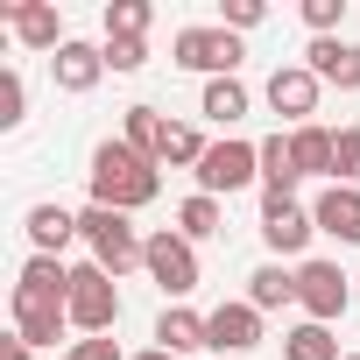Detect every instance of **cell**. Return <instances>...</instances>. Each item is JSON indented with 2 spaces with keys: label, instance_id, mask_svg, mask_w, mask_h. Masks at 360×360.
<instances>
[{
  "label": "cell",
  "instance_id": "1",
  "mask_svg": "<svg viewBox=\"0 0 360 360\" xmlns=\"http://www.w3.org/2000/svg\"><path fill=\"white\" fill-rule=\"evenodd\" d=\"M155 191H162V176H155L148 155H134L127 141H99V148H92V205H106V212H141Z\"/></svg>",
  "mask_w": 360,
  "mask_h": 360
},
{
  "label": "cell",
  "instance_id": "2",
  "mask_svg": "<svg viewBox=\"0 0 360 360\" xmlns=\"http://www.w3.org/2000/svg\"><path fill=\"white\" fill-rule=\"evenodd\" d=\"M78 233L92 240V262H99V269H106L113 283H120L127 269H141V248H148V240H141V233L127 226V212H106V205H85V212H78Z\"/></svg>",
  "mask_w": 360,
  "mask_h": 360
},
{
  "label": "cell",
  "instance_id": "3",
  "mask_svg": "<svg viewBox=\"0 0 360 360\" xmlns=\"http://www.w3.org/2000/svg\"><path fill=\"white\" fill-rule=\"evenodd\" d=\"M71 325H78L85 339H106V332L120 325V290H113V276H106L99 262L71 269Z\"/></svg>",
  "mask_w": 360,
  "mask_h": 360
},
{
  "label": "cell",
  "instance_id": "4",
  "mask_svg": "<svg viewBox=\"0 0 360 360\" xmlns=\"http://www.w3.org/2000/svg\"><path fill=\"white\" fill-rule=\"evenodd\" d=\"M262 176V141H212L205 148V162H198V191L205 198H226V191H248Z\"/></svg>",
  "mask_w": 360,
  "mask_h": 360
},
{
  "label": "cell",
  "instance_id": "5",
  "mask_svg": "<svg viewBox=\"0 0 360 360\" xmlns=\"http://www.w3.org/2000/svg\"><path fill=\"white\" fill-rule=\"evenodd\" d=\"M141 269L162 283V297H191L198 290V248L184 240V233H148V248H141Z\"/></svg>",
  "mask_w": 360,
  "mask_h": 360
},
{
  "label": "cell",
  "instance_id": "6",
  "mask_svg": "<svg viewBox=\"0 0 360 360\" xmlns=\"http://www.w3.org/2000/svg\"><path fill=\"white\" fill-rule=\"evenodd\" d=\"M169 50H176V64H184V71H205V78H233L240 57H248L233 29H184Z\"/></svg>",
  "mask_w": 360,
  "mask_h": 360
},
{
  "label": "cell",
  "instance_id": "7",
  "mask_svg": "<svg viewBox=\"0 0 360 360\" xmlns=\"http://www.w3.org/2000/svg\"><path fill=\"white\" fill-rule=\"evenodd\" d=\"M297 304H304V318L311 325H332V318H346V276L332 269V262H304L297 269Z\"/></svg>",
  "mask_w": 360,
  "mask_h": 360
},
{
  "label": "cell",
  "instance_id": "8",
  "mask_svg": "<svg viewBox=\"0 0 360 360\" xmlns=\"http://www.w3.org/2000/svg\"><path fill=\"white\" fill-rule=\"evenodd\" d=\"M311 233H318V219H311L297 198L262 191V240H269L276 255H304V248H311Z\"/></svg>",
  "mask_w": 360,
  "mask_h": 360
},
{
  "label": "cell",
  "instance_id": "9",
  "mask_svg": "<svg viewBox=\"0 0 360 360\" xmlns=\"http://www.w3.org/2000/svg\"><path fill=\"white\" fill-rule=\"evenodd\" d=\"M318 71L311 64H276V78H269V106L283 113V120H297V127H311V113H318Z\"/></svg>",
  "mask_w": 360,
  "mask_h": 360
},
{
  "label": "cell",
  "instance_id": "10",
  "mask_svg": "<svg viewBox=\"0 0 360 360\" xmlns=\"http://www.w3.org/2000/svg\"><path fill=\"white\" fill-rule=\"evenodd\" d=\"M205 346L212 353H248V346H262V311L240 297V304H219L212 318H205Z\"/></svg>",
  "mask_w": 360,
  "mask_h": 360
},
{
  "label": "cell",
  "instance_id": "11",
  "mask_svg": "<svg viewBox=\"0 0 360 360\" xmlns=\"http://www.w3.org/2000/svg\"><path fill=\"white\" fill-rule=\"evenodd\" d=\"M15 304H64L71 311V269L57 255H29L22 262V283H15Z\"/></svg>",
  "mask_w": 360,
  "mask_h": 360
},
{
  "label": "cell",
  "instance_id": "12",
  "mask_svg": "<svg viewBox=\"0 0 360 360\" xmlns=\"http://www.w3.org/2000/svg\"><path fill=\"white\" fill-rule=\"evenodd\" d=\"M311 71H318V85H339V92H360V43H339V36H318V43H311Z\"/></svg>",
  "mask_w": 360,
  "mask_h": 360
},
{
  "label": "cell",
  "instance_id": "13",
  "mask_svg": "<svg viewBox=\"0 0 360 360\" xmlns=\"http://www.w3.org/2000/svg\"><path fill=\"white\" fill-rule=\"evenodd\" d=\"M311 219H318V233H332V240L360 248V191H353V184H332V191L311 205Z\"/></svg>",
  "mask_w": 360,
  "mask_h": 360
},
{
  "label": "cell",
  "instance_id": "14",
  "mask_svg": "<svg viewBox=\"0 0 360 360\" xmlns=\"http://www.w3.org/2000/svg\"><path fill=\"white\" fill-rule=\"evenodd\" d=\"M0 15L15 22V36H22L29 50H64V43H71V36L57 29V8H43V0H8Z\"/></svg>",
  "mask_w": 360,
  "mask_h": 360
},
{
  "label": "cell",
  "instance_id": "15",
  "mask_svg": "<svg viewBox=\"0 0 360 360\" xmlns=\"http://www.w3.org/2000/svg\"><path fill=\"white\" fill-rule=\"evenodd\" d=\"M50 71H57L64 92H92V85L106 78V50H92V43H64V50L50 57Z\"/></svg>",
  "mask_w": 360,
  "mask_h": 360
},
{
  "label": "cell",
  "instance_id": "16",
  "mask_svg": "<svg viewBox=\"0 0 360 360\" xmlns=\"http://www.w3.org/2000/svg\"><path fill=\"white\" fill-rule=\"evenodd\" d=\"M332 148H339V134L332 127H290V155H297V176H332Z\"/></svg>",
  "mask_w": 360,
  "mask_h": 360
},
{
  "label": "cell",
  "instance_id": "17",
  "mask_svg": "<svg viewBox=\"0 0 360 360\" xmlns=\"http://www.w3.org/2000/svg\"><path fill=\"white\" fill-rule=\"evenodd\" d=\"M29 240H36V255H57V262H64V248L78 240V219H71L64 205H36V212H29Z\"/></svg>",
  "mask_w": 360,
  "mask_h": 360
},
{
  "label": "cell",
  "instance_id": "18",
  "mask_svg": "<svg viewBox=\"0 0 360 360\" xmlns=\"http://www.w3.org/2000/svg\"><path fill=\"white\" fill-rule=\"evenodd\" d=\"M155 339H162V353L184 360V353H198V346H205V318H198V311H184V304H169V311L155 318Z\"/></svg>",
  "mask_w": 360,
  "mask_h": 360
},
{
  "label": "cell",
  "instance_id": "19",
  "mask_svg": "<svg viewBox=\"0 0 360 360\" xmlns=\"http://www.w3.org/2000/svg\"><path fill=\"white\" fill-rule=\"evenodd\" d=\"M64 325H71L64 304H15V339H29V346H57Z\"/></svg>",
  "mask_w": 360,
  "mask_h": 360
},
{
  "label": "cell",
  "instance_id": "20",
  "mask_svg": "<svg viewBox=\"0 0 360 360\" xmlns=\"http://www.w3.org/2000/svg\"><path fill=\"white\" fill-rule=\"evenodd\" d=\"M127 148L148 155V162H162V148H169V120H162L155 106H127Z\"/></svg>",
  "mask_w": 360,
  "mask_h": 360
},
{
  "label": "cell",
  "instance_id": "21",
  "mask_svg": "<svg viewBox=\"0 0 360 360\" xmlns=\"http://www.w3.org/2000/svg\"><path fill=\"white\" fill-rule=\"evenodd\" d=\"M248 304H255V311H283V304H297V276H283V262H262V269L248 276Z\"/></svg>",
  "mask_w": 360,
  "mask_h": 360
},
{
  "label": "cell",
  "instance_id": "22",
  "mask_svg": "<svg viewBox=\"0 0 360 360\" xmlns=\"http://www.w3.org/2000/svg\"><path fill=\"white\" fill-rule=\"evenodd\" d=\"M262 191L290 198L297 191V155H290V134H269L262 141Z\"/></svg>",
  "mask_w": 360,
  "mask_h": 360
},
{
  "label": "cell",
  "instance_id": "23",
  "mask_svg": "<svg viewBox=\"0 0 360 360\" xmlns=\"http://www.w3.org/2000/svg\"><path fill=\"white\" fill-rule=\"evenodd\" d=\"M198 113H205V120H219V127L248 120V85H240V78H212V85H205V99H198Z\"/></svg>",
  "mask_w": 360,
  "mask_h": 360
},
{
  "label": "cell",
  "instance_id": "24",
  "mask_svg": "<svg viewBox=\"0 0 360 360\" xmlns=\"http://www.w3.org/2000/svg\"><path fill=\"white\" fill-rule=\"evenodd\" d=\"M283 360H346V353L332 346V332H325V325H311V318H304V325H290V332H283Z\"/></svg>",
  "mask_w": 360,
  "mask_h": 360
},
{
  "label": "cell",
  "instance_id": "25",
  "mask_svg": "<svg viewBox=\"0 0 360 360\" xmlns=\"http://www.w3.org/2000/svg\"><path fill=\"white\" fill-rule=\"evenodd\" d=\"M148 22H155L148 0H113V8H106V43H141Z\"/></svg>",
  "mask_w": 360,
  "mask_h": 360
},
{
  "label": "cell",
  "instance_id": "26",
  "mask_svg": "<svg viewBox=\"0 0 360 360\" xmlns=\"http://www.w3.org/2000/svg\"><path fill=\"white\" fill-rule=\"evenodd\" d=\"M176 233H184L191 248H198V240H212V233H219V198H205V191H198V198H184V205H176Z\"/></svg>",
  "mask_w": 360,
  "mask_h": 360
},
{
  "label": "cell",
  "instance_id": "27",
  "mask_svg": "<svg viewBox=\"0 0 360 360\" xmlns=\"http://www.w3.org/2000/svg\"><path fill=\"white\" fill-rule=\"evenodd\" d=\"M205 148H212V141H205L198 127H169V148H162V162H176V169H198V162H205Z\"/></svg>",
  "mask_w": 360,
  "mask_h": 360
},
{
  "label": "cell",
  "instance_id": "28",
  "mask_svg": "<svg viewBox=\"0 0 360 360\" xmlns=\"http://www.w3.org/2000/svg\"><path fill=\"white\" fill-rule=\"evenodd\" d=\"M332 184H353V191H360V127H339V148H332Z\"/></svg>",
  "mask_w": 360,
  "mask_h": 360
},
{
  "label": "cell",
  "instance_id": "29",
  "mask_svg": "<svg viewBox=\"0 0 360 360\" xmlns=\"http://www.w3.org/2000/svg\"><path fill=\"white\" fill-rule=\"evenodd\" d=\"M22 106H29L22 71H0V127H15V120H22Z\"/></svg>",
  "mask_w": 360,
  "mask_h": 360
},
{
  "label": "cell",
  "instance_id": "30",
  "mask_svg": "<svg viewBox=\"0 0 360 360\" xmlns=\"http://www.w3.org/2000/svg\"><path fill=\"white\" fill-rule=\"evenodd\" d=\"M304 22H311L318 36H332V29L346 22V0H304Z\"/></svg>",
  "mask_w": 360,
  "mask_h": 360
},
{
  "label": "cell",
  "instance_id": "31",
  "mask_svg": "<svg viewBox=\"0 0 360 360\" xmlns=\"http://www.w3.org/2000/svg\"><path fill=\"white\" fill-rule=\"evenodd\" d=\"M219 15H226L219 29H233V36H240V29H262V15H269V8H262V0H226Z\"/></svg>",
  "mask_w": 360,
  "mask_h": 360
},
{
  "label": "cell",
  "instance_id": "32",
  "mask_svg": "<svg viewBox=\"0 0 360 360\" xmlns=\"http://www.w3.org/2000/svg\"><path fill=\"white\" fill-rule=\"evenodd\" d=\"M148 64V43H106V71H141Z\"/></svg>",
  "mask_w": 360,
  "mask_h": 360
},
{
  "label": "cell",
  "instance_id": "33",
  "mask_svg": "<svg viewBox=\"0 0 360 360\" xmlns=\"http://www.w3.org/2000/svg\"><path fill=\"white\" fill-rule=\"evenodd\" d=\"M64 360H120V346H113V339H78Z\"/></svg>",
  "mask_w": 360,
  "mask_h": 360
},
{
  "label": "cell",
  "instance_id": "34",
  "mask_svg": "<svg viewBox=\"0 0 360 360\" xmlns=\"http://www.w3.org/2000/svg\"><path fill=\"white\" fill-rule=\"evenodd\" d=\"M29 353H36L29 339H8V353H0V360H29Z\"/></svg>",
  "mask_w": 360,
  "mask_h": 360
},
{
  "label": "cell",
  "instance_id": "35",
  "mask_svg": "<svg viewBox=\"0 0 360 360\" xmlns=\"http://www.w3.org/2000/svg\"><path fill=\"white\" fill-rule=\"evenodd\" d=\"M134 360H176V353H162V346H148V353H134Z\"/></svg>",
  "mask_w": 360,
  "mask_h": 360
},
{
  "label": "cell",
  "instance_id": "36",
  "mask_svg": "<svg viewBox=\"0 0 360 360\" xmlns=\"http://www.w3.org/2000/svg\"><path fill=\"white\" fill-rule=\"evenodd\" d=\"M346 360H360V353H346Z\"/></svg>",
  "mask_w": 360,
  "mask_h": 360
}]
</instances>
